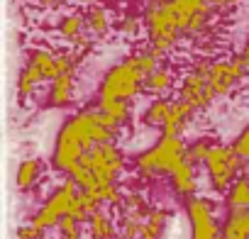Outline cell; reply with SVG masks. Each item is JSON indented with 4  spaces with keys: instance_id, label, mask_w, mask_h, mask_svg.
Returning a JSON list of instances; mask_svg holds the SVG:
<instances>
[{
    "instance_id": "1",
    "label": "cell",
    "mask_w": 249,
    "mask_h": 239,
    "mask_svg": "<svg viewBox=\"0 0 249 239\" xmlns=\"http://www.w3.org/2000/svg\"><path fill=\"white\" fill-rule=\"evenodd\" d=\"M147 37H149V49L157 56H166L171 54L178 42H181V27L176 22V15L169 5V0H152L147 5Z\"/></svg>"
},
{
    "instance_id": "2",
    "label": "cell",
    "mask_w": 249,
    "mask_h": 239,
    "mask_svg": "<svg viewBox=\"0 0 249 239\" xmlns=\"http://www.w3.org/2000/svg\"><path fill=\"white\" fill-rule=\"evenodd\" d=\"M144 78L147 76L137 66L135 56H127L124 61L115 64L105 73L100 90H98V100H124V102H130L144 88Z\"/></svg>"
},
{
    "instance_id": "3",
    "label": "cell",
    "mask_w": 249,
    "mask_h": 239,
    "mask_svg": "<svg viewBox=\"0 0 249 239\" xmlns=\"http://www.w3.org/2000/svg\"><path fill=\"white\" fill-rule=\"evenodd\" d=\"M186 144H183V139L181 137H164L161 135V139L152 147V149H147V152H142L140 156H137V161H135V166H137V171L142 173V176H147V178H152V176H161V173H174L183 161H186Z\"/></svg>"
},
{
    "instance_id": "4",
    "label": "cell",
    "mask_w": 249,
    "mask_h": 239,
    "mask_svg": "<svg viewBox=\"0 0 249 239\" xmlns=\"http://www.w3.org/2000/svg\"><path fill=\"white\" fill-rule=\"evenodd\" d=\"M181 34L186 39H205L213 32V5L208 0H169Z\"/></svg>"
},
{
    "instance_id": "5",
    "label": "cell",
    "mask_w": 249,
    "mask_h": 239,
    "mask_svg": "<svg viewBox=\"0 0 249 239\" xmlns=\"http://www.w3.org/2000/svg\"><path fill=\"white\" fill-rule=\"evenodd\" d=\"M78 164L86 166L93 173L98 188L115 186V181H117V176L122 173V166H124L122 154H120V149L115 144H98V147H93Z\"/></svg>"
},
{
    "instance_id": "6",
    "label": "cell",
    "mask_w": 249,
    "mask_h": 239,
    "mask_svg": "<svg viewBox=\"0 0 249 239\" xmlns=\"http://www.w3.org/2000/svg\"><path fill=\"white\" fill-rule=\"evenodd\" d=\"M205 169H208V176H210V186L222 193V190H230L239 181L237 176L242 173L244 166H242V159L237 156V152L232 147L215 144L208 161H205Z\"/></svg>"
},
{
    "instance_id": "7",
    "label": "cell",
    "mask_w": 249,
    "mask_h": 239,
    "mask_svg": "<svg viewBox=\"0 0 249 239\" xmlns=\"http://www.w3.org/2000/svg\"><path fill=\"white\" fill-rule=\"evenodd\" d=\"M205 71H208V85H210L213 95L222 98L237 85L239 78H244L249 73V59L239 54L232 61H210V64H205Z\"/></svg>"
},
{
    "instance_id": "8",
    "label": "cell",
    "mask_w": 249,
    "mask_h": 239,
    "mask_svg": "<svg viewBox=\"0 0 249 239\" xmlns=\"http://www.w3.org/2000/svg\"><path fill=\"white\" fill-rule=\"evenodd\" d=\"M78 186L69 178L64 186H59V190L44 203V207L35 215V220H32V224L37 227V229H49V227H56L66 215H69V207H71V203H73V198L78 195Z\"/></svg>"
},
{
    "instance_id": "9",
    "label": "cell",
    "mask_w": 249,
    "mask_h": 239,
    "mask_svg": "<svg viewBox=\"0 0 249 239\" xmlns=\"http://www.w3.org/2000/svg\"><path fill=\"white\" fill-rule=\"evenodd\" d=\"M178 100H183L193 110H203V107H208L215 100V95H213V90L208 85L205 64H198V66H193L186 73V78L181 81V88H178Z\"/></svg>"
},
{
    "instance_id": "10",
    "label": "cell",
    "mask_w": 249,
    "mask_h": 239,
    "mask_svg": "<svg viewBox=\"0 0 249 239\" xmlns=\"http://www.w3.org/2000/svg\"><path fill=\"white\" fill-rule=\"evenodd\" d=\"M186 212H188V220H191V227H193V239H217L220 237V227L215 222V215H213V205L203 198H191L188 205H186Z\"/></svg>"
},
{
    "instance_id": "11",
    "label": "cell",
    "mask_w": 249,
    "mask_h": 239,
    "mask_svg": "<svg viewBox=\"0 0 249 239\" xmlns=\"http://www.w3.org/2000/svg\"><path fill=\"white\" fill-rule=\"evenodd\" d=\"M193 107L186 105L183 100H174L171 102V110H169V117H166V122L161 127L164 137H181V132L188 127L191 122V117H193Z\"/></svg>"
},
{
    "instance_id": "12",
    "label": "cell",
    "mask_w": 249,
    "mask_h": 239,
    "mask_svg": "<svg viewBox=\"0 0 249 239\" xmlns=\"http://www.w3.org/2000/svg\"><path fill=\"white\" fill-rule=\"evenodd\" d=\"M59 37L71 42L73 47H88V30H86V17L78 13H71L61 17L59 22Z\"/></svg>"
},
{
    "instance_id": "13",
    "label": "cell",
    "mask_w": 249,
    "mask_h": 239,
    "mask_svg": "<svg viewBox=\"0 0 249 239\" xmlns=\"http://www.w3.org/2000/svg\"><path fill=\"white\" fill-rule=\"evenodd\" d=\"M30 66H35L42 76H44V81H56L59 76H61V68H59V56H54L52 51H47V49H32L30 51V61H27Z\"/></svg>"
},
{
    "instance_id": "14",
    "label": "cell",
    "mask_w": 249,
    "mask_h": 239,
    "mask_svg": "<svg viewBox=\"0 0 249 239\" xmlns=\"http://www.w3.org/2000/svg\"><path fill=\"white\" fill-rule=\"evenodd\" d=\"M220 239H249V212L247 210H230Z\"/></svg>"
},
{
    "instance_id": "15",
    "label": "cell",
    "mask_w": 249,
    "mask_h": 239,
    "mask_svg": "<svg viewBox=\"0 0 249 239\" xmlns=\"http://www.w3.org/2000/svg\"><path fill=\"white\" fill-rule=\"evenodd\" d=\"M71 100H73V73H64L56 81H52L47 102L52 107H66Z\"/></svg>"
},
{
    "instance_id": "16",
    "label": "cell",
    "mask_w": 249,
    "mask_h": 239,
    "mask_svg": "<svg viewBox=\"0 0 249 239\" xmlns=\"http://www.w3.org/2000/svg\"><path fill=\"white\" fill-rule=\"evenodd\" d=\"M171 183L176 188V193L181 195H191L198 188V178H196V166L191 161H183L174 173H171Z\"/></svg>"
},
{
    "instance_id": "17",
    "label": "cell",
    "mask_w": 249,
    "mask_h": 239,
    "mask_svg": "<svg viewBox=\"0 0 249 239\" xmlns=\"http://www.w3.org/2000/svg\"><path fill=\"white\" fill-rule=\"evenodd\" d=\"M83 17H86V30H88V34H93V37H105V34H107V30H110V15H107L105 8L90 5Z\"/></svg>"
},
{
    "instance_id": "18",
    "label": "cell",
    "mask_w": 249,
    "mask_h": 239,
    "mask_svg": "<svg viewBox=\"0 0 249 239\" xmlns=\"http://www.w3.org/2000/svg\"><path fill=\"white\" fill-rule=\"evenodd\" d=\"M42 171H44V166H42L39 159H25L20 164V169H18V188L20 190H30L39 181Z\"/></svg>"
},
{
    "instance_id": "19",
    "label": "cell",
    "mask_w": 249,
    "mask_h": 239,
    "mask_svg": "<svg viewBox=\"0 0 249 239\" xmlns=\"http://www.w3.org/2000/svg\"><path fill=\"white\" fill-rule=\"evenodd\" d=\"M171 85H174V73L169 71V68H164V66H159L154 73H149L147 78H144V88L149 90V93H154V95H166L169 90H171Z\"/></svg>"
},
{
    "instance_id": "20",
    "label": "cell",
    "mask_w": 249,
    "mask_h": 239,
    "mask_svg": "<svg viewBox=\"0 0 249 239\" xmlns=\"http://www.w3.org/2000/svg\"><path fill=\"white\" fill-rule=\"evenodd\" d=\"M166 222H169V215L164 210H152L142 224V237L140 239H161L164 237V229H166Z\"/></svg>"
},
{
    "instance_id": "21",
    "label": "cell",
    "mask_w": 249,
    "mask_h": 239,
    "mask_svg": "<svg viewBox=\"0 0 249 239\" xmlns=\"http://www.w3.org/2000/svg\"><path fill=\"white\" fill-rule=\"evenodd\" d=\"M98 110L107 115L117 127H122L130 117V102H124V100H98Z\"/></svg>"
},
{
    "instance_id": "22",
    "label": "cell",
    "mask_w": 249,
    "mask_h": 239,
    "mask_svg": "<svg viewBox=\"0 0 249 239\" xmlns=\"http://www.w3.org/2000/svg\"><path fill=\"white\" fill-rule=\"evenodd\" d=\"M39 83H44V76H42V73H39L35 66H30V64H27V66L22 68V73H20V83H18L20 100L25 102V100H27V98H30V95L37 90V85H39Z\"/></svg>"
},
{
    "instance_id": "23",
    "label": "cell",
    "mask_w": 249,
    "mask_h": 239,
    "mask_svg": "<svg viewBox=\"0 0 249 239\" xmlns=\"http://www.w3.org/2000/svg\"><path fill=\"white\" fill-rule=\"evenodd\" d=\"M169 110H171V102L166 98H157L149 102L147 112H144V125L149 127H164L166 117H169Z\"/></svg>"
},
{
    "instance_id": "24",
    "label": "cell",
    "mask_w": 249,
    "mask_h": 239,
    "mask_svg": "<svg viewBox=\"0 0 249 239\" xmlns=\"http://www.w3.org/2000/svg\"><path fill=\"white\" fill-rule=\"evenodd\" d=\"M88 222H90V239H115V227H112V220L107 217V212L98 210V212H93V217Z\"/></svg>"
},
{
    "instance_id": "25",
    "label": "cell",
    "mask_w": 249,
    "mask_h": 239,
    "mask_svg": "<svg viewBox=\"0 0 249 239\" xmlns=\"http://www.w3.org/2000/svg\"><path fill=\"white\" fill-rule=\"evenodd\" d=\"M227 205L230 210H249V181L239 178L227 190Z\"/></svg>"
},
{
    "instance_id": "26",
    "label": "cell",
    "mask_w": 249,
    "mask_h": 239,
    "mask_svg": "<svg viewBox=\"0 0 249 239\" xmlns=\"http://www.w3.org/2000/svg\"><path fill=\"white\" fill-rule=\"evenodd\" d=\"M213 147H215V144H213L210 139H198V142H193V144L186 149V161H191L193 166L200 164V161L205 164L208 156H210V152H213Z\"/></svg>"
},
{
    "instance_id": "27",
    "label": "cell",
    "mask_w": 249,
    "mask_h": 239,
    "mask_svg": "<svg viewBox=\"0 0 249 239\" xmlns=\"http://www.w3.org/2000/svg\"><path fill=\"white\" fill-rule=\"evenodd\" d=\"M56 227H59V239H81V222L78 220L66 215Z\"/></svg>"
},
{
    "instance_id": "28",
    "label": "cell",
    "mask_w": 249,
    "mask_h": 239,
    "mask_svg": "<svg viewBox=\"0 0 249 239\" xmlns=\"http://www.w3.org/2000/svg\"><path fill=\"white\" fill-rule=\"evenodd\" d=\"M232 149L237 152V156H239L242 161H249V127L237 137V142L232 144Z\"/></svg>"
},
{
    "instance_id": "29",
    "label": "cell",
    "mask_w": 249,
    "mask_h": 239,
    "mask_svg": "<svg viewBox=\"0 0 249 239\" xmlns=\"http://www.w3.org/2000/svg\"><path fill=\"white\" fill-rule=\"evenodd\" d=\"M120 32L122 34H137L140 32V20L137 17H124L120 22Z\"/></svg>"
},
{
    "instance_id": "30",
    "label": "cell",
    "mask_w": 249,
    "mask_h": 239,
    "mask_svg": "<svg viewBox=\"0 0 249 239\" xmlns=\"http://www.w3.org/2000/svg\"><path fill=\"white\" fill-rule=\"evenodd\" d=\"M42 229H37L35 224H27V227H20V232H18V237L20 239H42Z\"/></svg>"
},
{
    "instance_id": "31",
    "label": "cell",
    "mask_w": 249,
    "mask_h": 239,
    "mask_svg": "<svg viewBox=\"0 0 249 239\" xmlns=\"http://www.w3.org/2000/svg\"><path fill=\"white\" fill-rule=\"evenodd\" d=\"M213 8H220V10H227V8H234L239 0H208Z\"/></svg>"
},
{
    "instance_id": "32",
    "label": "cell",
    "mask_w": 249,
    "mask_h": 239,
    "mask_svg": "<svg viewBox=\"0 0 249 239\" xmlns=\"http://www.w3.org/2000/svg\"><path fill=\"white\" fill-rule=\"evenodd\" d=\"M37 3H39L42 8H47V10H56L59 5L66 3V0H37Z\"/></svg>"
},
{
    "instance_id": "33",
    "label": "cell",
    "mask_w": 249,
    "mask_h": 239,
    "mask_svg": "<svg viewBox=\"0 0 249 239\" xmlns=\"http://www.w3.org/2000/svg\"><path fill=\"white\" fill-rule=\"evenodd\" d=\"M239 178H244V181H249V164H247V166L242 169V176H239Z\"/></svg>"
},
{
    "instance_id": "34",
    "label": "cell",
    "mask_w": 249,
    "mask_h": 239,
    "mask_svg": "<svg viewBox=\"0 0 249 239\" xmlns=\"http://www.w3.org/2000/svg\"><path fill=\"white\" fill-rule=\"evenodd\" d=\"M242 56H247V59H249V39H247V44H244V51H242Z\"/></svg>"
},
{
    "instance_id": "35",
    "label": "cell",
    "mask_w": 249,
    "mask_h": 239,
    "mask_svg": "<svg viewBox=\"0 0 249 239\" xmlns=\"http://www.w3.org/2000/svg\"><path fill=\"white\" fill-rule=\"evenodd\" d=\"M78 3H86V5H95L98 0H78Z\"/></svg>"
},
{
    "instance_id": "36",
    "label": "cell",
    "mask_w": 249,
    "mask_h": 239,
    "mask_svg": "<svg viewBox=\"0 0 249 239\" xmlns=\"http://www.w3.org/2000/svg\"><path fill=\"white\" fill-rule=\"evenodd\" d=\"M247 212H249V210H247Z\"/></svg>"
}]
</instances>
